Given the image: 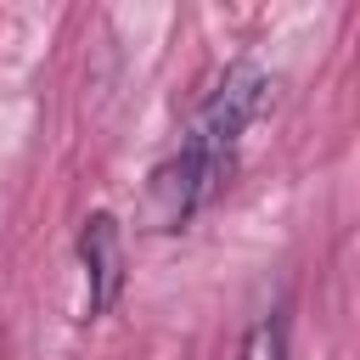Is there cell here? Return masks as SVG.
<instances>
[{"instance_id": "cell-1", "label": "cell", "mask_w": 360, "mask_h": 360, "mask_svg": "<svg viewBox=\"0 0 360 360\" xmlns=\"http://www.w3.org/2000/svg\"><path fill=\"white\" fill-rule=\"evenodd\" d=\"M264 96H270L264 68H253V62L225 68V79H219V84L208 90V101L197 107V118H191V129H186V146H197V152H208V158H219V163H236V146H242V135L253 129V118L264 112Z\"/></svg>"}, {"instance_id": "cell-2", "label": "cell", "mask_w": 360, "mask_h": 360, "mask_svg": "<svg viewBox=\"0 0 360 360\" xmlns=\"http://www.w3.org/2000/svg\"><path fill=\"white\" fill-rule=\"evenodd\" d=\"M225 180H231V163H219V158H208V152L180 141V152L163 158L152 169V180H146V197H141L146 231H180L197 208H208L219 197Z\"/></svg>"}, {"instance_id": "cell-3", "label": "cell", "mask_w": 360, "mask_h": 360, "mask_svg": "<svg viewBox=\"0 0 360 360\" xmlns=\"http://www.w3.org/2000/svg\"><path fill=\"white\" fill-rule=\"evenodd\" d=\"M79 270H84V321H101L124 292V231L107 208L79 225Z\"/></svg>"}, {"instance_id": "cell-4", "label": "cell", "mask_w": 360, "mask_h": 360, "mask_svg": "<svg viewBox=\"0 0 360 360\" xmlns=\"http://www.w3.org/2000/svg\"><path fill=\"white\" fill-rule=\"evenodd\" d=\"M236 360H292V338H287V315H259L242 332Z\"/></svg>"}]
</instances>
